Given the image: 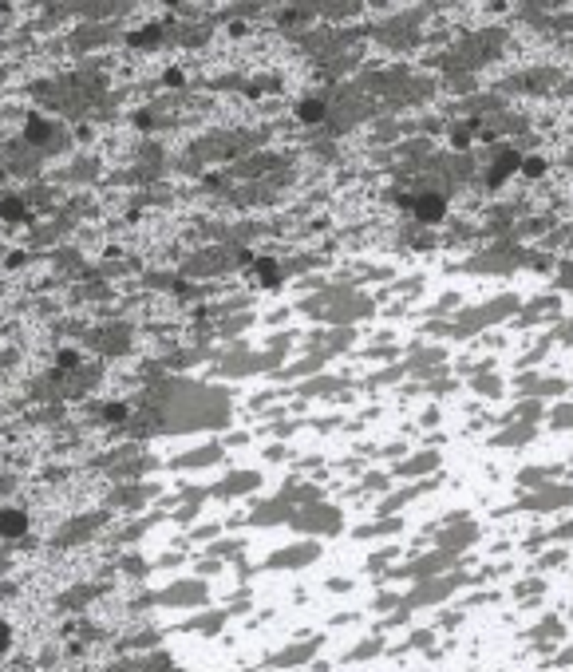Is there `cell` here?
<instances>
[{"label":"cell","instance_id":"cell-1","mask_svg":"<svg viewBox=\"0 0 573 672\" xmlns=\"http://www.w3.org/2000/svg\"><path fill=\"white\" fill-rule=\"evenodd\" d=\"M0 534H8V538L24 534V518L20 514H0Z\"/></svg>","mask_w":573,"mask_h":672},{"label":"cell","instance_id":"cell-2","mask_svg":"<svg viewBox=\"0 0 573 672\" xmlns=\"http://www.w3.org/2000/svg\"><path fill=\"white\" fill-rule=\"evenodd\" d=\"M4 644H8V629L0 625V652H4Z\"/></svg>","mask_w":573,"mask_h":672}]
</instances>
